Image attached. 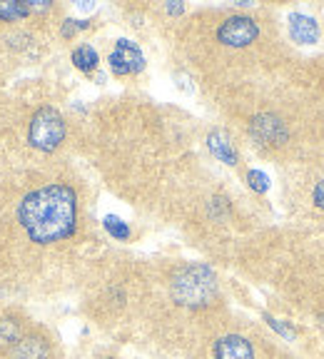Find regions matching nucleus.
<instances>
[{"label": "nucleus", "instance_id": "nucleus-10", "mask_svg": "<svg viewBox=\"0 0 324 359\" xmlns=\"http://www.w3.org/2000/svg\"><path fill=\"white\" fill-rule=\"evenodd\" d=\"M73 60L75 65L80 67V70H93V67L97 65V55L93 48H88V45H83V48H78V50L73 53Z\"/></svg>", "mask_w": 324, "mask_h": 359}, {"label": "nucleus", "instance_id": "nucleus-11", "mask_svg": "<svg viewBox=\"0 0 324 359\" xmlns=\"http://www.w3.org/2000/svg\"><path fill=\"white\" fill-rule=\"evenodd\" d=\"M105 227L112 232V235L118 237V240H128V237H130V230L125 227L123 222H120V219H115V217H107L105 219Z\"/></svg>", "mask_w": 324, "mask_h": 359}, {"label": "nucleus", "instance_id": "nucleus-2", "mask_svg": "<svg viewBox=\"0 0 324 359\" xmlns=\"http://www.w3.org/2000/svg\"><path fill=\"white\" fill-rule=\"evenodd\" d=\"M217 294L215 275L202 264L182 267L173 280V297L184 307H205Z\"/></svg>", "mask_w": 324, "mask_h": 359}, {"label": "nucleus", "instance_id": "nucleus-12", "mask_svg": "<svg viewBox=\"0 0 324 359\" xmlns=\"http://www.w3.org/2000/svg\"><path fill=\"white\" fill-rule=\"evenodd\" d=\"M312 202H314V208L322 210V212H324V177L319 180L317 185H314V190H312Z\"/></svg>", "mask_w": 324, "mask_h": 359}, {"label": "nucleus", "instance_id": "nucleus-6", "mask_svg": "<svg viewBox=\"0 0 324 359\" xmlns=\"http://www.w3.org/2000/svg\"><path fill=\"white\" fill-rule=\"evenodd\" d=\"M215 359H255V349L245 337L229 334L215 344Z\"/></svg>", "mask_w": 324, "mask_h": 359}, {"label": "nucleus", "instance_id": "nucleus-1", "mask_svg": "<svg viewBox=\"0 0 324 359\" xmlns=\"http://www.w3.org/2000/svg\"><path fill=\"white\" fill-rule=\"evenodd\" d=\"M15 217L33 245L65 242L80 222L78 192L67 182H38L20 197Z\"/></svg>", "mask_w": 324, "mask_h": 359}, {"label": "nucleus", "instance_id": "nucleus-4", "mask_svg": "<svg viewBox=\"0 0 324 359\" xmlns=\"http://www.w3.org/2000/svg\"><path fill=\"white\" fill-rule=\"evenodd\" d=\"M257 38H259L257 20L247 15H232L224 22H220L217 28V43L227 45V48H235V50L247 48V45H252Z\"/></svg>", "mask_w": 324, "mask_h": 359}, {"label": "nucleus", "instance_id": "nucleus-5", "mask_svg": "<svg viewBox=\"0 0 324 359\" xmlns=\"http://www.w3.org/2000/svg\"><path fill=\"white\" fill-rule=\"evenodd\" d=\"M110 67H112V73H118V75L137 73L142 67L140 50H137L133 43H128V40H120L118 48H115L110 55Z\"/></svg>", "mask_w": 324, "mask_h": 359}, {"label": "nucleus", "instance_id": "nucleus-9", "mask_svg": "<svg viewBox=\"0 0 324 359\" xmlns=\"http://www.w3.org/2000/svg\"><path fill=\"white\" fill-rule=\"evenodd\" d=\"M210 147H212L215 155L222 157L224 163H229V165H235V163H237L235 150H232V145H229V142L224 140L222 135H212V137H210Z\"/></svg>", "mask_w": 324, "mask_h": 359}, {"label": "nucleus", "instance_id": "nucleus-3", "mask_svg": "<svg viewBox=\"0 0 324 359\" xmlns=\"http://www.w3.org/2000/svg\"><path fill=\"white\" fill-rule=\"evenodd\" d=\"M28 135H30V142L38 150H55L65 140V120L53 107H43L30 120Z\"/></svg>", "mask_w": 324, "mask_h": 359}, {"label": "nucleus", "instance_id": "nucleus-13", "mask_svg": "<svg viewBox=\"0 0 324 359\" xmlns=\"http://www.w3.org/2000/svg\"><path fill=\"white\" fill-rule=\"evenodd\" d=\"M250 180H252V187H255V190H259V192L267 190V177H264L262 172H255V170H252Z\"/></svg>", "mask_w": 324, "mask_h": 359}, {"label": "nucleus", "instance_id": "nucleus-8", "mask_svg": "<svg viewBox=\"0 0 324 359\" xmlns=\"http://www.w3.org/2000/svg\"><path fill=\"white\" fill-rule=\"evenodd\" d=\"M13 359H48V344L40 337H20L13 347Z\"/></svg>", "mask_w": 324, "mask_h": 359}, {"label": "nucleus", "instance_id": "nucleus-7", "mask_svg": "<svg viewBox=\"0 0 324 359\" xmlns=\"http://www.w3.org/2000/svg\"><path fill=\"white\" fill-rule=\"evenodd\" d=\"M290 33L299 45H314L319 38V25L314 18L307 15H292L290 18Z\"/></svg>", "mask_w": 324, "mask_h": 359}]
</instances>
